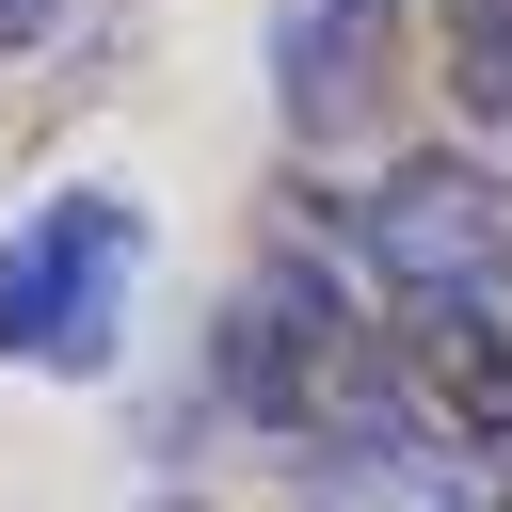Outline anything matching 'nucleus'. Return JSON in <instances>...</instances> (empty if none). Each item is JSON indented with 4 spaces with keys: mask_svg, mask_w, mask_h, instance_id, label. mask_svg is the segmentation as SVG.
<instances>
[{
    "mask_svg": "<svg viewBox=\"0 0 512 512\" xmlns=\"http://www.w3.org/2000/svg\"><path fill=\"white\" fill-rule=\"evenodd\" d=\"M336 240H352V272L400 304V288H464V304H496L512 288V176L480 160V144H400V160H368L352 192H336Z\"/></svg>",
    "mask_w": 512,
    "mask_h": 512,
    "instance_id": "obj_1",
    "label": "nucleus"
},
{
    "mask_svg": "<svg viewBox=\"0 0 512 512\" xmlns=\"http://www.w3.org/2000/svg\"><path fill=\"white\" fill-rule=\"evenodd\" d=\"M128 256H144V208H128V192H48V208L0 240V352H16V368H112V336H128Z\"/></svg>",
    "mask_w": 512,
    "mask_h": 512,
    "instance_id": "obj_2",
    "label": "nucleus"
},
{
    "mask_svg": "<svg viewBox=\"0 0 512 512\" xmlns=\"http://www.w3.org/2000/svg\"><path fill=\"white\" fill-rule=\"evenodd\" d=\"M384 352H400V384H416V416H432L448 448H496V464H512V320H496V304L400 288V304H384Z\"/></svg>",
    "mask_w": 512,
    "mask_h": 512,
    "instance_id": "obj_3",
    "label": "nucleus"
},
{
    "mask_svg": "<svg viewBox=\"0 0 512 512\" xmlns=\"http://www.w3.org/2000/svg\"><path fill=\"white\" fill-rule=\"evenodd\" d=\"M320 512H512L496 480H464V448L416 416V432H352V448H304Z\"/></svg>",
    "mask_w": 512,
    "mask_h": 512,
    "instance_id": "obj_4",
    "label": "nucleus"
},
{
    "mask_svg": "<svg viewBox=\"0 0 512 512\" xmlns=\"http://www.w3.org/2000/svg\"><path fill=\"white\" fill-rule=\"evenodd\" d=\"M368 64H384V0H288V16H272L288 128H352V112H368Z\"/></svg>",
    "mask_w": 512,
    "mask_h": 512,
    "instance_id": "obj_5",
    "label": "nucleus"
},
{
    "mask_svg": "<svg viewBox=\"0 0 512 512\" xmlns=\"http://www.w3.org/2000/svg\"><path fill=\"white\" fill-rule=\"evenodd\" d=\"M448 96H464V128L512 144V0H448Z\"/></svg>",
    "mask_w": 512,
    "mask_h": 512,
    "instance_id": "obj_6",
    "label": "nucleus"
},
{
    "mask_svg": "<svg viewBox=\"0 0 512 512\" xmlns=\"http://www.w3.org/2000/svg\"><path fill=\"white\" fill-rule=\"evenodd\" d=\"M64 16H80V0H0V64H16V48H48Z\"/></svg>",
    "mask_w": 512,
    "mask_h": 512,
    "instance_id": "obj_7",
    "label": "nucleus"
}]
</instances>
